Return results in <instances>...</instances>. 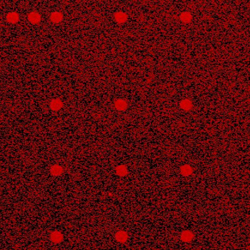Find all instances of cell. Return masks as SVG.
Listing matches in <instances>:
<instances>
[{"instance_id": "6da1fadb", "label": "cell", "mask_w": 250, "mask_h": 250, "mask_svg": "<svg viewBox=\"0 0 250 250\" xmlns=\"http://www.w3.org/2000/svg\"><path fill=\"white\" fill-rule=\"evenodd\" d=\"M194 237L193 233L189 231H184L181 235V241L184 242H192Z\"/></svg>"}, {"instance_id": "7a4b0ae2", "label": "cell", "mask_w": 250, "mask_h": 250, "mask_svg": "<svg viewBox=\"0 0 250 250\" xmlns=\"http://www.w3.org/2000/svg\"><path fill=\"white\" fill-rule=\"evenodd\" d=\"M128 238V235L126 232L120 231L116 232L115 234V239L116 241L119 242L121 243H124L127 242Z\"/></svg>"}, {"instance_id": "3957f363", "label": "cell", "mask_w": 250, "mask_h": 250, "mask_svg": "<svg viewBox=\"0 0 250 250\" xmlns=\"http://www.w3.org/2000/svg\"><path fill=\"white\" fill-rule=\"evenodd\" d=\"M29 22L33 24H37L41 21V16L37 12H31L28 15V16Z\"/></svg>"}, {"instance_id": "277c9868", "label": "cell", "mask_w": 250, "mask_h": 250, "mask_svg": "<svg viewBox=\"0 0 250 250\" xmlns=\"http://www.w3.org/2000/svg\"><path fill=\"white\" fill-rule=\"evenodd\" d=\"M63 234L58 231H55L53 232L51 235V241L55 244H58L63 241Z\"/></svg>"}, {"instance_id": "5b68a950", "label": "cell", "mask_w": 250, "mask_h": 250, "mask_svg": "<svg viewBox=\"0 0 250 250\" xmlns=\"http://www.w3.org/2000/svg\"><path fill=\"white\" fill-rule=\"evenodd\" d=\"M19 16L17 13L12 12L7 15V20L9 23L16 24L19 21Z\"/></svg>"}, {"instance_id": "8992f818", "label": "cell", "mask_w": 250, "mask_h": 250, "mask_svg": "<svg viewBox=\"0 0 250 250\" xmlns=\"http://www.w3.org/2000/svg\"><path fill=\"white\" fill-rule=\"evenodd\" d=\"M63 18V15L60 12H54L52 13L51 16V21L54 23H59L62 21Z\"/></svg>"}, {"instance_id": "52a82bcc", "label": "cell", "mask_w": 250, "mask_h": 250, "mask_svg": "<svg viewBox=\"0 0 250 250\" xmlns=\"http://www.w3.org/2000/svg\"><path fill=\"white\" fill-rule=\"evenodd\" d=\"M115 19L119 23H124L127 19V15L123 12H118L115 15Z\"/></svg>"}, {"instance_id": "ba28073f", "label": "cell", "mask_w": 250, "mask_h": 250, "mask_svg": "<svg viewBox=\"0 0 250 250\" xmlns=\"http://www.w3.org/2000/svg\"><path fill=\"white\" fill-rule=\"evenodd\" d=\"M62 102L60 101L59 100H53L51 104V108L54 111H58V110L62 107Z\"/></svg>"}, {"instance_id": "9c48e42d", "label": "cell", "mask_w": 250, "mask_h": 250, "mask_svg": "<svg viewBox=\"0 0 250 250\" xmlns=\"http://www.w3.org/2000/svg\"><path fill=\"white\" fill-rule=\"evenodd\" d=\"M181 172L183 175L188 176L192 174V173L193 172V169L189 166L185 165L181 167Z\"/></svg>"}, {"instance_id": "30bf717a", "label": "cell", "mask_w": 250, "mask_h": 250, "mask_svg": "<svg viewBox=\"0 0 250 250\" xmlns=\"http://www.w3.org/2000/svg\"><path fill=\"white\" fill-rule=\"evenodd\" d=\"M115 107L119 111H124L127 107V103L125 102L119 100L116 102Z\"/></svg>"}, {"instance_id": "8fae6325", "label": "cell", "mask_w": 250, "mask_h": 250, "mask_svg": "<svg viewBox=\"0 0 250 250\" xmlns=\"http://www.w3.org/2000/svg\"><path fill=\"white\" fill-rule=\"evenodd\" d=\"M116 172L120 176H124L127 173V170L125 166H121L116 168Z\"/></svg>"}, {"instance_id": "7c38bea8", "label": "cell", "mask_w": 250, "mask_h": 250, "mask_svg": "<svg viewBox=\"0 0 250 250\" xmlns=\"http://www.w3.org/2000/svg\"><path fill=\"white\" fill-rule=\"evenodd\" d=\"M62 172H63L62 168L58 166H55L51 169V172L54 175H60L62 173Z\"/></svg>"}, {"instance_id": "4fadbf2b", "label": "cell", "mask_w": 250, "mask_h": 250, "mask_svg": "<svg viewBox=\"0 0 250 250\" xmlns=\"http://www.w3.org/2000/svg\"><path fill=\"white\" fill-rule=\"evenodd\" d=\"M181 19L182 20V21L184 22H188L191 21L192 19V16L191 15L188 13H184L182 14V15L181 16Z\"/></svg>"}, {"instance_id": "5bb4252c", "label": "cell", "mask_w": 250, "mask_h": 250, "mask_svg": "<svg viewBox=\"0 0 250 250\" xmlns=\"http://www.w3.org/2000/svg\"><path fill=\"white\" fill-rule=\"evenodd\" d=\"M181 106L185 110H189V109H190L192 107L191 102H189V100H186L182 101V103H181Z\"/></svg>"}]
</instances>
